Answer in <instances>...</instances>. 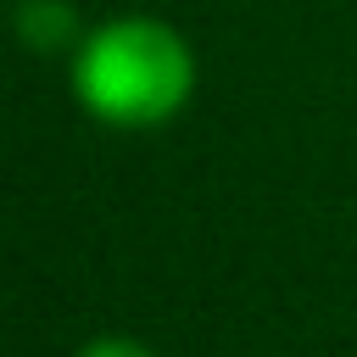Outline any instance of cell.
I'll return each instance as SVG.
<instances>
[{"label":"cell","mask_w":357,"mask_h":357,"mask_svg":"<svg viewBox=\"0 0 357 357\" xmlns=\"http://www.w3.org/2000/svg\"><path fill=\"white\" fill-rule=\"evenodd\" d=\"M73 89L100 123L151 128V123H167L190 100L195 61H190V45L167 22L117 17L84 39L78 67H73Z\"/></svg>","instance_id":"6da1fadb"},{"label":"cell","mask_w":357,"mask_h":357,"mask_svg":"<svg viewBox=\"0 0 357 357\" xmlns=\"http://www.w3.org/2000/svg\"><path fill=\"white\" fill-rule=\"evenodd\" d=\"M17 39L28 50H61L78 39V11L67 0H22L17 6Z\"/></svg>","instance_id":"7a4b0ae2"},{"label":"cell","mask_w":357,"mask_h":357,"mask_svg":"<svg viewBox=\"0 0 357 357\" xmlns=\"http://www.w3.org/2000/svg\"><path fill=\"white\" fill-rule=\"evenodd\" d=\"M78 357H156L151 346H139V340H123V335H106V340H89Z\"/></svg>","instance_id":"3957f363"}]
</instances>
